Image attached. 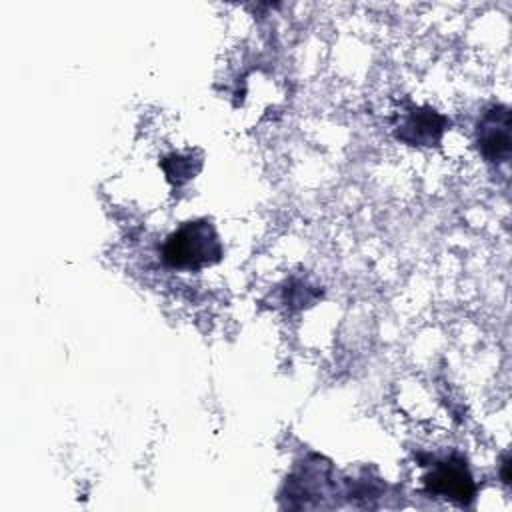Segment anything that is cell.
I'll return each instance as SVG.
<instances>
[{
	"instance_id": "cell-6",
	"label": "cell",
	"mask_w": 512,
	"mask_h": 512,
	"mask_svg": "<svg viewBox=\"0 0 512 512\" xmlns=\"http://www.w3.org/2000/svg\"><path fill=\"white\" fill-rule=\"evenodd\" d=\"M508 466H510V460H508V456L504 458V462H502V480L508 484L510 482V474H508Z\"/></svg>"
},
{
	"instance_id": "cell-2",
	"label": "cell",
	"mask_w": 512,
	"mask_h": 512,
	"mask_svg": "<svg viewBox=\"0 0 512 512\" xmlns=\"http://www.w3.org/2000/svg\"><path fill=\"white\" fill-rule=\"evenodd\" d=\"M424 486L430 494L456 504H468L474 498V480L460 456H448L434 462L424 476Z\"/></svg>"
},
{
	"instance_id": "cell-1",
	"label": "cell",
	"mask_w": 512,
	"mask_h": 512,
	"mask_svg": "<svg viewBox=\"0 0 512 512\" xmlns=\"http://www.w3.org/2000/svg\"><path fill=\"white\" fill-rule=\"evenodd\" d=\"M222 242L210 220H190L174 230L164 246L162 260L170 268L200 270L222 258Z\"/></svg>"
},
{
	"instance_id": "cell-4",
	"label": "cell",
	"mask_w": 512,
	"mask_h": 512,
	"mask_svg": "<svg viewBox=\"0 0 512 512\" xmlns=\"http://www.w3.org/2000/svg\"><path fill=\"white\" fill-rule=\"evenodd\" d=\"M446 116L430 106L410 104L400 112L394 136L408 146H436L446 130Z\"/></svg>"
},
{
	"instance_id": "cell-3",
	"label": "cell",
	"mask_w": 512,
	"mask_h": 512,
	"mask_svg": "<svg viewBox=\"0 0 512 512\" xmlns=\"http://www.w3.org/2000/svg\"><path fill=\"white\" fill-rule=\"evenodd\" d=\"M510 108L504 104L490 106L476 126V144L480 154L492 162L502 164L508 162L510 150H512V138H510Z\"/></svg>"
},
{
	"instance_id": "cell-5",
	"label": "cell",
	"mask_w": 512,
	"mask_h": 512,
	"mask_svg": "<svg viewBox=\"0 0 512 512\" xmlns=\"http://www.w3.org/2000/svg\"><path fill=\"white\" fill-rule=\"evenodd\" d=\"M162 168L166 170L168 174V180L176 182V184H182L186 180H190L198 168H192V162L188 156H182V154H172L168 158L162 160Z\"/></svg>"
}]
</instances>
